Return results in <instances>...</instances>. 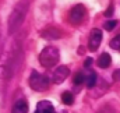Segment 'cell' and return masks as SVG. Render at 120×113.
Listing matches in <instances>:
<instances>
[{
    "label": "cell",
    "instance_id": "obj_10",
    "mask_svg": "<svg viewBox=\"0 0 120 113\" xmlns=\"http://www.w3.org/2000/svg\"><path fill=\"white\" fill-rule=\"evenodd\" d=\"M96 63H98V66L101 67V68H108L110 64H112V57L109 53H102L101 56L98 57V60H96Z\"/></svg>",
    "mask_w": 120,
    "mask_h": 113
},
{
    "label": "cell",
    "instance_id": "obj_6",
    "mask_svg": "<svg viewBox=\"0 0 120 113\" xmlns=\"http://www.w3.org/2000/svg\"><path fill=\"white\" fill-rule=\"evenodd\" d=\"M70 71H68V67L66 66H59L55 71H53V83L55 84H61L63 81H66V78L68 77Z\"/></svg>",
    "mask_w": 120,
    "mask_h": 113
},
{
    "label": "cell",
    "instance_id": "obj_8",
    "mask_svg": "<svg viewBox=\"0 0 120 113\" xmlns=\"http://www.w3.org/2000/svg\"><path fill=\"white\" fill-rule=\"evenodd\" d=\"M36 112L38 113H55V106L49 101H41V102H38Z\"/></svg>",
    "mask_w": 120,
    "mask_h": 113
},
{
    "label": "cell",
    "instance_id": "obj_12",
    "mask_svg": "<svg viewBox=\"0 0 120 113\" xmlns=\"http://www.w3.org/2000/svg\"><path fill=\"white\" fill-rule=\"evenodd\" d=\"M61 101H63L64 105H73V102H74V95H73L71 92L66 91V92L61 94Z\"/></svg>",
    "mask_w": 120,
    "mask_h": 113
},
{
    "label": "cell",
    "instance_id": "obj_18",
    "mask_svg": "<svg viewBox=\"0 0 120 113\" xmlns=\"http://www.w3.org/2000/svg\"><path fill=\"white\" fill-rule=\"evenodd\" d=\"M113 78H115V80H117V81H120V70H116V71H115Z\"/></svg>",
    "mask_w": 120,
    "mask_h": 113
},
{
    "label": "cell",
    "instance_id": "obj_9",
    "mask_svg": "<svg viewBox=\"0 0 120 113\" xmlns=\"http://www.w3.org/2000/svg\"><path fill=\"white\" fill-rule=\"evenodd\" d=\"M11 113H28V103L24 99H20L14 103Z\"/></svg>",
    "mask_w": 120,
    "mask_h": 113
},
{
    "label": "cell",
    "instance_id": "obj_11",
    "mask_svg": "<svg viewBox=\"0 0 120 113\" xmlns=\"http://www.w3.org/2000/svg\"><path fill=\"white\" fill-rule=\"evenodd\" d=\"M96 81H98V75H96L95 71H90V73L85 75V80H84V83H85V85H87V88H90V89L96 85Z\"/></svg>",
    "mask_w": 120,
    "mask_h": 113
},
{
    "label": "cell",
    "instance_id": "obj_5",
    "mask_svg": "<svg viewBox=\"0 0 120 113\" xmlns=\"http://www.w3.org/2000/svg\"><path fill=\"white\" fill-rule=\"evenodd\" d=\"M102 42V31L99 28H94L90 34V41H88V48L91 52H95Z\"/></svg>",
    "mask_w": 120,
    "mask_h": 113
},
{
    "label": "cell",
    "instance_id": "obj_4",
    "mask_svg": "<svg viewBox=\"0 0 120 113\" xmlns=\"http://www.w3.org/2000/svg\"><path fill=\"white\" fill-rule=\"evenodd\" d=\"M85 14H87L85 7L82 4H77V6H74L70 10V13H68V21L71 24H74V25H78V24H81L84 21Z\"/></svg>",
    "mask_w": 120,
    "mask_h": 113
},
{
    "label": "cell",
    "instance_id": "obj_7",
    "mask_svg": "<svg viewBox=\"0 0 120 113\" xmlns=\"http://www.w3.org/2000/svg\"><path fill=\"white\" fill-rule=\"evenodd\" d=\"M41 35L45 39H59V38H61V31L57 29L56 27H48L41 32Z\"/></svg>",
    "mask_w": 120,
    "mask_h": 113
},
{
    "label": "cell",
    "instance_id": "obj_1",
    "mask_svg": "<svg viewBox=\"0 0 120 113\" xmlns=\"http://www.w3.org/2000/svg\"><path fill=\"white\" fill-rule=\"evenodd\" d=\"M28 6L27 3H24V0H21L15 8L11 11L10 14V18H8V32L10 34H14L17 29L21 27V24L24 23L25 20V14H27V10H28Z\"/></svg>",
    "mask_w": 120,
    "mask_h": 113
},
{
    "label": "cell",
    "instance_id": "obj_3",
    "mask_svg": "<svg viewBox=\"0 0 120 113\" xmlns=\"http://www.w3.org/2000/svg\"><path fill=\"white\" fill-rule=\"evenodd\" d=\"M30 87L36 92H43L49 88V78L38 71H32L30 77Z\"/></svg>",
    "mask_w": 120,
    "mask_h": 113
},
{
    "label": "cell",
    "instance_id": "obj_16",
    "mask_svg": "<svg viewBox=\"0 0 120 113\" xmlns=\"http://www.w3.org/2000/svg\"><path fill=\"white\" fill-rule=\"evenodd\" d=\"M112 15H113V6H109V8L105 11V17L109 18V17H112Z\"/></svg>",
    "mask_w": 120,
    "mask_h": 113
},
{
    "label": "cell",
    "instance_id": "obj_17",
    "mask_svg": "<svg viewBox=\"0 0 120 113\" xmlns=\"http://www.w3.org/2000/svg\"><path fill=\"white\" fill-rule=\"evenodd\" d=\"M91 64H92V59H91V57H87V59H85V63H84V67H85V68H90Z\"/></svg>",
    "mask_w": 120,
    "mask_h": 113
},
{
    "label": "cell",
    "instance_id": "obj_2",
    "mask_svg": "<svg viewBox=\"0 0 120 113\" xmlns=\"http://www.w3.org/2000/svg\"><path fill=\"white\" fill-rule=\"evenodd\" d=\"M59 59H60V53L55 46H46L39 55V63H41L42 67L50 68V67H53L59 63Z\"/></svg>",
    "mask_w": 120,
    "mask_h": 113
},
{
    "label": "cell",
    "instance_id": "obj_15",
    "mask_svg": "<svg viewBox=\"0 0 120 113\" xmlns=\"http://www.w3.org/2000/svg\"><path fill=\"white\" fill-rule=\"evenodd\" d=\"M116 25H117V21H116V20H110V21L105 23V25H103V27H105L106 31H113Z\"/></svg>",
    "mask_w": 120,
    "mask_h": 113
},
{
    "label": "cell",
    "instance_id": "obj_19",
    "mask_svg": "<svg viewBox=\"0 0 120 113\" xmlns=\"http://www.w3.org/2000/svg\"><path fill=\"white\" fill-rule=\"evenodd\" d=\"M35 113H38V112H35Z\"/></svg>",
    "mask_w": 120,
    "mask_h": 113
},
{
    "label": "cell",
    "instance_id": "obj_14",
    "mask_svg": "<svg viewBox=\"0 0 120 113\" xmlns=\"http://www.w3.org/2000/svg\"><path fill=\"white\" fill-rule=\"evenodd\" d=\"M110 48L115 49V50H120V35H116L112 41H110Z\"/></svg>",
    "mask_w": 120,
    "mask_h": 113
},
{
    "label": "cell",
    "instance_id": "obj_13",
    "mask_svg": "<svg viewBox=\"0 0 120 113\" xmlns=\"http://www.w3.org/2000/svg\"><path fill=\"white\" fill-rule=\"evenodd\" d=\"M84 80H85V74H84L82 71H78V73L74 75V84L75 85L84 84Z\"/></svg>",
    "mask_w": 120,
    "mask_h": 113
}]
</instances>
